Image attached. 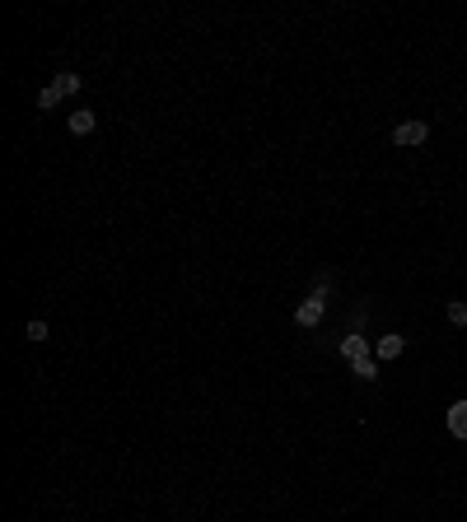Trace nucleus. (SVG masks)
Wrapping results in <instances>:
<instances>
[{"label":"nucleus","mask_w":467,"mask_h":522,"mask_svg":"<svg viewBox=\"0 0 467 522\" xmlns=\"http://www.w3.org/2000/svg\"><path fill=\"white\" fill-rule=\"evenodd\" d=\"M323 299H327L323 290L313 294V299H304V303H299V313H295V322H299V326H318V322H323Z\"/></svg>","instance_id":"1"},{"label":"nucleus","mask_w":467,"mask_h":522,"mask_svg":"<svg viewBox=\"0 0 467 522\" xmlns=\"http://www.w3.org/2000/svg\"><path fill=\"white\" fill-rule=\"evenodd\" d=\"M425 136H430V126H425V122H402L397 131H392L397 145H425Z\"/></svg>","instance_id":"2"},{"label":"nucleus","mask_w":467,"mask_h":522,"mask_svg":"<svg viewBox=\"0 0 467 522\" xmlns=\"http://www.w3.org/2000/svg\"><path fill=\"white\" fill-rule=\"evenodd\" d=\"M449 434L453 438H467V401H453L449 406Z\"/></svg>","instance_id":"3"},{"label":"nucleus","mask_w":467,"mask_h":522,"mask_svg":"<svg viewBox=\"0 0 467 522\" xmlns=\"http://www.w3.org/2000/svg\"><path fill=\"white\" fill-rule=\"evenodd\" d=\"M93 122H98V117H93V108L70 112V131H75V136H89V131H93Z\"/></svg>","instance_id":"4"},{"label":"nucleus","mask_w":467,"mask_h":522,"mask_svg":"<svg viewBox=\"0 0 467 522\" xmlns=\"http://www.w3.org/2000/svg\"><path fill=\"white\" fill-rule=\"evenodd\" d=\"M402 345H406L402 336H383L378 345H374V350H378V359H397V354H402Z\"/></svg>","instance_id":"5"},{"label":"nucleus","mask_w":467,"mask_h":522,"mask_svg":"<svg viewBox=\"0 0 467 522\" xmlns=\"http://www.w3.org/2000/svg\"><path fill=\"white\" fill-rule=\"evenodd\" d=\"M342 354L351 359V364H355L360 354H369V350H365V340H360V336H346V340H342Z\"/></svg>","instance_id":"6"},{"label":"nucleus","mask_w":467,"mask_h":522,"mask_svg":"<svg viewBox=\"0 0 467 522\" xmlns=\"http://www.w3.org/2000/svg\"><path fill=\"white\" fill-rule=\"evenodd\" d=\"M56 103H61V89H56V84H47V89L38 93V108H43V112H52Z\"/></svg>","instance_id":"7"},{"label":"nucleus","mask_w":467,"mask_h":522,"mask_svg":"<svg viewBox=\"0 0 467 522\" xmlns=\"http://www.w3.org/2000/svg\"><path fill=\"white\" fill-rule=\"evenodd\" d=\"M351 369H355V378H365V383H369V378H378V369H374V359H369V354H360Z\"/></svg>","instance_id":"8"},{"label":"nucleus","mask_w":467,"mask_h":522,"mask_svg":"<svg viewBox=\"0 0 467 522\" xmlns=\"http://www.w3.org/2000/svg\"><path fill=\"white\" fill-rule=\"evenodd\" d=\"M52 84H56V89H61V98H66V93H75V89H79V75H70V70H61V75L52 79Z\"/></svg>","instance_id":"9"},{"label":"nucleus","mask_w":467,"mask_h":522,"mask_svg":"<svg viewBox=\"0 0 467 522\" xmlns=\"http://www.w3.org/2000/svg\"><path fill=\"white\" fill-rule=\"evenodd\" d=\"M449 322L453 326H467V303H449Z\"/></svg>","instance_id":"10"},{"label":"nucleus","mask_w":467,"mask_h":522,"mask_svg":"<svg viewBox=\"0 0 467 522\" xmlns=\"http://www.w3.org/2000/svg\"><path fill=\"white\" fill-rule=\"evenodd\" d=\"M29 340H47V322H29Z\"/></svg>","instance_id":"11"}]
</instances>
